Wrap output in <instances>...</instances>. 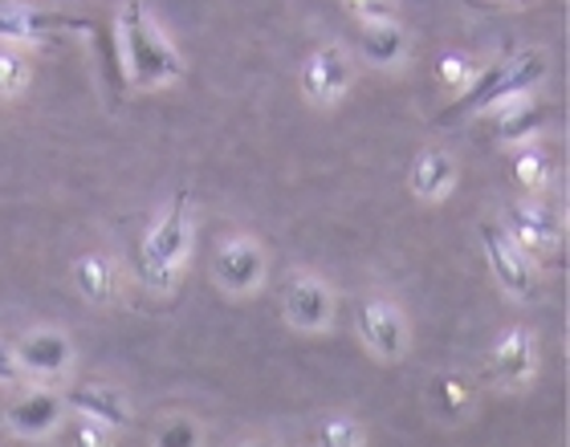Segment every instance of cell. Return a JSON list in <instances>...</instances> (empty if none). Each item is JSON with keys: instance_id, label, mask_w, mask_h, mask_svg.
<instances>
[{"instance_id": "obj_14", "label": "cell", "mask_w": 570, "mask_h": 447, "mask_svg": "<svg viewBox=\"0 0 570 447\" xmlns=\"http://www.w3.org/2000/svg\"><path fill=\"white\" fill-rule=\"evenodd\" d=\"M493 375L510 387H522L538 375V341L525 326H513L493 346Z\"/></svg>"}, {"instance_id": "obj_15", "label": "cell", "mask_w": 570, "mask_h": 447, "mask_svg": "<svg viewBox=\"0 0 570 447\" xmlns=\"http://www.w3.org/2000/svg\"><path fill=\"white\" fill-rule=\"evenodd\" d=\"M407 188L416 191V200H444L456 188V159H452V151H444V147L420 151L416 163H412V176H407Z\"/></svg>"}, {"instance_id": "obj_3", "label": "cell", "mask_w": 570, "mask_h": 447, "mask_svg": "<svg viewBox=\"0 0 570 447\" xmlns=\"http://www.w3.org/2000/svg\"><path fill=\"white\" fill-rule=\"evenodd\" d=\"M119 49L122 61L131 70V82L151 90V86H167L184 78V58L176 53V46L159 33V24L147 21L139 0H127L119 12Z\"/></svg>"}, {"instance_id": "obj_25", "label": "cell", "mask_w": 570, "mask_h": 447, "mask_svg": "<svg viewBox=\"0 0 570 447\" xmlns=\"http://www.w3.org/2000/svg\"><path fill=\"white\" fill-rule=\"evenodd\" d=\"M473 73H476V66L464 58V53H444V58H440V82L449 86L452 95H461L464 86L473 82Z\"/></svg>"}, {"instance_id": "obj_8", "label": "cell", "mask_w": 570, "mask_h": 447, "mask_svg": "<svg viewBox=\"0 0 570 447\" xmlns=\"http://www.w3.org/2000/svg\"><path fill=\"white\" fill-rule=\"evenodd\" d=\"M355 82V61L343 46H322L314 49L302 66V95L314 107H334L343 102V95Z\"/></svg>"}, {"instance_id": "obj_7", "label": "cell", "mask_w": 570, "mask_h": 447, "mask_svg": "<svg viewBox=\"0 0 570 447\" xmlns=\"http://www.w3.org/2000/svg\"><path fill=\"white\" fill-rule=\"evenodd\" d=\"M265 269H269V257H265V248L253 236H228L225 245L216 248L213 277L225 294L233 297L257 294L265 285Z\"/></svg>"}, {"instance_id": "obj_13", "label": "cell", "mask_w": 570, "mask_h": 447, "mask_svg": "<svg viewBox=\"0 0 570 447\" xmlns=\"http://www.w3.org/2000/svg\"><path fill=\"white\" fill-rule=\"evenodd\" d=\"M505 232L525 248V257H550L562 248V224L538 203H513L505 216Z\"/></svg>"}, {"instance_id": "obj_16", "label": "cell", "mask_w": 570, "mask_h": 447, "mask_svg": "<svg viewBox=\"0 0 570 447\" xmlns=\"http://www.w3.org/2000/svg\"><path fill=\"white\" fill-rule=\"evenodd\" d=\"M73 289L90 306H110L119 294V265L107 252H86L73 260Z\"/></svg>"}, {"instance_id": "obj_11", "label": "cell", "mask_w": 570, "mask_h": 447, "mask_svg": "<svg viewBox=\"0 0 570 447\" xmlns=\"http://www.w3.org/2000/svg\"><path fill=\"white\" fill-rule=\"evenodd\" d=\"M66 419V403L58 390H24L21 399L12 403L4 424L17 439H46L53 436Z\"/></svg>"}, {"instance_id": "obj_24", "label": "cell", "mask_w": 570, "mask_h": 447, "mask_svg": "<svg viewBox=\"0 0 570 447\" xmlns=\"http://www.w3.org/2000/svg\"><path fill=\"white\" fill-rule=\"evenodd\" d=\"M66 447H115V427L78 415V419L66 427Z\"/></svg>"}, {"instance_id": "obj_4", "label": "cell", "mask_w": 570, "mask_h": 447, "mask_svg": "<svg viewBox=\"0 0 570 447\" xmlns=\"http://www.w3.org/2000/svg\"><path fill=\"white\" fill-rule=\"evenodd\" d=\"M481 248H485V260L498 285L518 301H534L538 294V269L534 257H525V248L505 232V224L485 220L481 224Z\"/></svg>"}, {"instance_id": "obj_2", "label": "cell", "mask_w": 570, "mask_h": 447, "mask_svg": "<svg viewBox=\"0 0 570 447\" xmlns=\"http://www.w3.org/2000/svg\"><path fill=\"white\" fill-rule=\"evenodd\" d=\"M191 257V212H188V191H179L176 200L167 203V212L155 220V228L142 236L135 269L139 281L151 294H171L179 281V272Z\"/></svg>"}, {"instance_id": "obj_1", "label": "cell", "mask_w": 570, "mask_h": 447, "mask_svg": "<svg viewBox=\"0 0 570 447\" xmlns=\"http://www.w3.org/2000/svg\"><path fill=\"white\" fill-rule=\"evenodd\" d=\"M542 78H547V53H538V49H522V53L498 58L493 66L473 73V82L452 98V107L440 110L436 122H461V118L485 115V110L501 107V102H510V98L530 95Z\"/></svg>"}, {"instance_id": "obj_21", "label": "cell", "mask_w": 570, "mask_h": 447, "mask_svg": "<svg viewBox=\"0 0 570 447\" xmlns=\"http://www.w3.org/2000/svg\"><path fill=\"white\" fill-rule=\"evenodd\" d=\"M151 447H204V431L191 415H167L164 424L155 427Z\"/></svg>"}, {"instance_id": "obj_18", "label": "cell", "mask_w": 570, "mask_h": 447, "mask_svg": "<svg viewBox=\"0 0 570 447\" xmlns=\"http://www.w3.org/2000/svg\"><path fill=\"white\" fill-rule=\"evenodd\" d=\"M404 49H407V37L395 21L363 24V33H358V53L371 66H395V61L404 58Z\"/></svg>"}, {"instance_id": "obj_23", "label": "cell", "mask_w": 570, "mask_h": 447, "mask_svg": "<svg viewBox=\"0 0 570 447\" xmlns=\"http://www.w3.org/2000/svg\"><path fill=\"white\" fill-rule=\"evenodd\" d=\"M29 61L17 49H0V98H17L29 86Z\"/></svg>"}, {"instance_id": "obj_19", "label": "cell", "mask_w": 570, "mask_h": 447, "mask_svg": "<svg viewBox=\"0 0 570 447\" xmlns=\"http://www.w3.org/2000/svg\"><path fill=\"white\" fill-rule=\"evenodd\" d=\"M469 407H473V387H469L461 375H440L436 383H432V411H436L444 424L464 419Z\"/></svg>"}, {"instance_id": "obj_5", "label": "cell", "mask_w": 570, "mask_h": 447, "mask_svg": "<svg viewBox=\"0 0 570 447\" xmlns=\"http://www.w3.org/2000/svg\"><path fill=\"white\" fill-rule=\"evenodd\" d=\"M355 326H358V338H363V346H367L380 362H400L407 354V321L404 314H400V306L395 301H387V297L371 294L363 297L355 306Z\"/></svg>"}, {"instance_id": "obj_6", "label": "cell", "mask_w": 570, "mask_h": 447, "mask_svg": "<svg viewBox=\"0 0 570 447\" xmlns=\"http://www.w3.org/2000/svg\"><path fill=\"white\" fill-rule=\"evenodd\" d=\"M282 314H285V321L302 334L331 330L334 289L322 281L318 272H306V269L289 272V281H285V289H282Z\"/></svg>"}, {"instance_id": "obj_9", "label": "cell", "mask_w": 570, "mask_h": 447, "mask_svg": "<svg viewBox=\"0 0 570 447\" xmlns=\"http://www.w3.org/2000/svg\"><path fill=\"white\" fill-rule=\"evenodd\" d=\"M61 403H66V411L98 419V424L115 427V431L131 427V399L115 383H73V387L61 390Z\"/></svg>"}, {"instance_id": "obj_10", "label": "cell", "mask_w": 570, "mask_h": 447, "mask_svg": "<svg viewBox=\"0 0 570 447\" xmlns=\"http://www.w3.org/2000/svg\"><path fill=\"white\" fill-rule=\"evenodd\" d=\"M61 29H90V21L66 17V12H41L29 4H0V41H9V46H33Z\"/></svg>"}, {"instance_id": "obj_27", "label": "cell", "mask_w": 570, "mask_h": 447, "mask_svg": "<svg viewBox=\"0 0 570 447\" xmlns=\"http://www.w3.org/2000/svg\"><path fill=\"white\" fill-rule=\"evenodd\" d=\"M12 383H21V362L9 341H0V387H12Z\"/></svg>"}, {"instance_id": "obj_28", "label": "cell", "mask_w": 570, "mask_h": 447, "mask_svg": "<svg viewBox=\"0 0 570 447\" xmlns=\"http://www.w3.org/2000/svg\"><path fill=\"white\" fill-rule=\"evenodd\" d=\"M237 447H277V444H269V439H240Z\"/></svg>"}, {"instance_id": "obj_17", "label": "cell", "mask_w": 570, "mask_h": 447, "mask_svg": "<svg viewBox=\"0 0 570 447\" xmlns=\"http://www.w3.org/2000/svg\"><path fill=\"white\" fill-rule=\"evenodd\" d=\"M550 110L538 107L530 95H518L510 102L493 107V139L498 142H525L538 127H547Z\"/></svg>"}, {"instance_id": "obj_26", "label": "cell", "mask_w": 570, "mask_h": 447, "mask_svg": "<svg viewBox=\"0 0 570 447\" xmlns=\"http://www.w3.org/2000/svg\"><path fill=\"white\" fill-rule=\"evenodd\" d=\"M346 12L358 17L363 24H375V21H395V9L392 0H343Z\"/></svg>"}, {"instance_id": "obj_12", "label": "cell", "mask_w": 570, "mask_h": 447, "mask_svg": "<svg viewBox=\"0 0 570 447\" xmlns=\"http://www.w3.org/2000/svg\"><path fill=\"white\" fill-rule=\"evenodd\" d=\"M17 362H21V375L37 378H61L73 366V341L61 330H33L24 334L17 346Z\"/></svg>"}, {"instance_id": "obj_22", "label": "cell", "mask_w": 570, "mask_h": 447, "mask_svg": "<svg viewBox=\"0 0 570 447\" xmlns=\"http://www.w3.org/2000/svg\"><path fill=\"white\" fill-rule=\"evenodd\" d=\"M367 431L351 415H326L318 424V447H363Z\"/></svg>"}, {"instance_id": "obj_20", "label": "cell", "mask_w": 570, "mask_h": 447, "mask_svg": "<svg viewBox=\"0 0 570 447\" xmlns=\"http://www.w3.org/2000/svg\"><path fill=\"white\" fill-rule=\"evenodd\" d=\"M513 179H518V188L522 191H542L554 179V163H550L547 147H534V142H525L522 151L513 155Z\"/></svg>"}]
</instances>
